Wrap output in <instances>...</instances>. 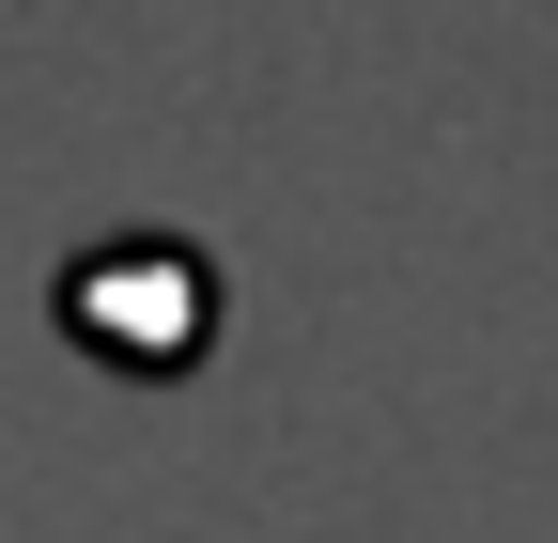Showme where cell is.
Returning a JSON list of instances; mask_svg holds the SVG:
<instances>
[{
    "label": "cell",
    "instance_id": "cell-1",
    "mask_svg": "<svg viewBox=\"0 0 558 543\" xmlns=\"http://www.w3.org/2000/svg\"><path fill=\"white\" fill-rule=\"evenodd\" d=\"M62 342H78L94 373H186L202 342H218V264H202V233H94L78 264H62Z\"/></svg>",
    "mask_w": 558,
    "mask_h": 543
}]
</instances>
